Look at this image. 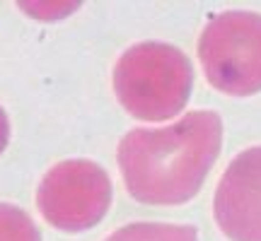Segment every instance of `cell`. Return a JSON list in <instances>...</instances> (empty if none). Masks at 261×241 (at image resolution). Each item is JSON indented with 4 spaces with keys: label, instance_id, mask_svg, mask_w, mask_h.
Masks as SVG:
<instances>
[{
    "label": "cell",
    "instance_id": "obj_1",
    "mask_svg": "<svg viewBox=\"0 0 261 241\" xmlns=\"http://www.w3.org/2000/svg\"><path fill=\"white\" fill-rule=\"evenodd\" d=\"M223 147L215 111H191L167 128H136L119 145V167L128 193L145 205L191 200Z\"/></svg>",
    "mask_w": 261,
    "mask_h": 241
},
{
    "label": "cell",
    "instance_id": "obj_2",
    "mask_svg": "<svg viewBox=\"0 0 261 241\" xmlns=\"http://www.w3.org/2000/svg\"><path fill=\"white\" fill-rule=\"evenodd\" d=\"M194 70L177 46L145 41L130 46L114 68V89L123 109L145 120L177 116L189 102Z\"/></svg>",
    "mask_w": 261,
    "mask_h": 241
},
{
    "label": "cell",
    "instance_id": "obj_3",
    "mask_svg": "<svg viewBox=\"0 0 261 241\" xmlns=\"http://www.w3.org/2000/svg\"><path fill=\"white\" fill-rule=\"evenodd\" d=\"M198 56L215 89L247 97L261 89V15L227 10L205 24Z\"/></svg>",
    "mask_w": 261,
    "mask_h": 241
},
{
    "label": "cell",
    "instance_id": "obj_4",
    "mask_svg": "<svg viewBox=\"0 0 261 241\" xmlns=\"http://www.w3.org/2000/svg\"><path fill=\"white\" fill-rule=\"evenodd\" d=\"M112 203V181L99 164L68 159L46 171L37 205L48 222L63 232H83L102 220Z\"/></svg>",
    "mask_w": 261,
    "mask_h": 241
},
{
    "label": "cell",
    "instance_id": "obj_5",
    "mask_svg": "<svg viewBox=\"0 0 261 241\" xmlns=\"http://www.w3.org/2000/svg\"><path fill=\"white\" fill-rule=\"evenodd\" d=\"M215 222L232 241H261V147L230 162L213 200Z\"/></svg>",
    "mask_w": 261,
    "mask_h": 241
},
{
    "label": "cell",
    "instance_id": "obj_6",
    "mask_svg": "<svg viewBox=\"0 0 261 241\" xmlns=\"http://www.w3.org/2000/svg\"><path fill=\"white\" fill-rule=\"evenodd\" d=\"M107 241H198V234L191 224L136 222L121 227Z\"/></svg>",
    "mask_w": 261,
    "mask_h": 241
},
{
    "label": "cell",
    "instance_id": "obj_7",
    "mask_svg": "<svg viewBox=\"0 0 261 241\" xmlns=\"http://www.w3.org/2000/svg\"><path fill=\"white\" fill-rule=\"evenodd\" d=\"M0 241H41L34 220L22 207L0 203Z\"/></svg>",
    "mask_w": 261,
    "mask_h": 241
},
{
    "label": "cell",
    "instance_id": "obj_8",
    "mask_svg": "<svg viewBox=\"0 0 261 241\" xmlns=\"http://www.w3.org/2000/svg\"><path fill=\"white\" fill-rule=\"evenodd\" d=\"M8 138H10V123H8L5 111H3V106H0V152L8 145Z\"/></svg>",
    "mask_w": 261,
    "mask_h": 241
}]
</instances>
